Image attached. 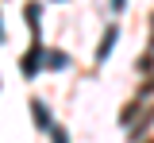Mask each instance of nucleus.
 I'll list each match as a JSON object with an SVG mask.
<instances>
[{
    "label": "nucleus",
    "mask_w": 154,
    "mask_h": 143,
    "mask_svg": "<svg viewBox=\"0 0 154 143\" xmlns=\"http://www.w3.org/2000/svg\"><path fill=\"white\" fill-rule=\"evenodd\" d=\"M116 35H119L116 27H108V31H104V39H100V50H96V62H104L108 54H112V46H116Z\"/></svg>",
    "instance_id": "f257e3e1"
},
{
    "label": "nucleus",
    "mask_w": 154,
    "mask_h": 143,
    "mask_svg": "<svg viewBox=\"0 0 154 143\" xmlns=\"http://www.w3.org/2000/svg\"><path fill=\"white\" fill-rule=\"evenodd\" d=\"M31 112H35V124H38V128H50V112H46L42 101H31Z\"/></svg>",
    "instance_id": "7ed1b4c3"
},
{
    "label": "nucleus",
    "mask_w": 154,
    "mask_h": 143,
    "mask_svg": "<svg viewBox=\"0 0 154 143\" xmlns=\"http://www.w3.org/2000/svg\"><path fill=\"white\" fill-rule=\"evenodd\" d=\"M38 58H42V46H35V50L23 58V78H35L38 74Z\"/></svg>",
    "instance_id": "f03ea898"
},
{
    "label": "nucleus",
    "mask_w": 154,
    "mask_h": 143,
    "mask_svg": "<svg viewBox=\"0 0 154 143\" xmlns=\"http://www.w3.org/2000/svg\"><path fill=\"white\" fill-rule=\"evenodd\" d=\"M112 8H116V12H123V0H112Z\"/></svg>",
    "instance_id": "39448f33"
},
{
    "label": "nucleus",
    "mask_w": 154,
    "mask_h": 143,
    "mask_svg": "<svg viewBox=\"0 0 154 143\" xmlns=\"http://www.w3.org/2000/svg\"><path fill=\"white\" fill-rule=\"evenodd\" d=\"M46 62H50L54 70H62V66H66V62H69V58H66V54H46Z\"/></svg>",
    "instance_id": "20e7f679"
}]
</instances>
